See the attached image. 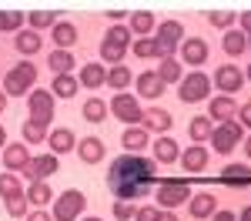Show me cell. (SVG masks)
<instances>
[{"instance_id": "6da1fadb", "label": "cell", "mask_w": 251, "mask_h": 221, "mask_svg": "<svg viewBox=\"0 0 251 221\" xmlns=\"http://www.w3.org/2000/svg\"><path fill=\"white\" fill-rule=\"evenodd\" d=\"M157 184V161L141 154H121L107 171V188L117 201L148 198V191Z\"/></svg>"}, {"instance_id": "7a4b0ae2", "label": "cell", "mask_w": 251, "mask_h": 221, "mask_svg": "<svg viewBox=\"0 0 251 221\" xmlns=\"http://www.w3.org/2000/svg\"><path fill=\"white\" fill-rule=\"evenodd\" d=\"M34 84H37V67H34L30 60H24V64H17V67L7 71V77H3V94H7V98H20V94L34 91Z\"/></svg>"}, {"instance_id": "3957f363", "label": "cell", "mask_w": 251, "mask_h": 221, "mask_svg": "<svg viewBox=\"0 0 251 221\" xmlns=\"http://www.w3.org/2000/svg\"><path fill=\"white\" fill-rule=\"evenodd\" d=\"M184 201H191V184L188 181H177V178L157 181V208L161 211H174Z\"/></svg>"}, {"instance_id": "277c9868", "label": "cell", "mask_w": 251, "mask_h": 221, "mask_svg": "<svg viewBox=\"0 0 251 221\" xmlns=\"http://www.w3.org/2000/svg\"><path fill=\"white\" fill-rule=\"evenodd\" d=\"M84 208H87V195L77 191V188H67L64 195H57L54 215H50V218L54 221H77L80 215H84Z\"/></svg>"}, {"instance_id": "5b68a950", "label": "cell", "mask_w": 251, "mask_h": 221, "mask_svg": "<svg viewBox=\"0 0 251 221\" xmlns=\"http://www.w3.org/2000/svg\"><path fill=\"white\" fill-rule=\"evenodd\" d=\"M208 91H211V77L201 74V71H191L188 77H181L177 98L184 100V104H201V100H208Z\"/></svg>"}, {"instance_id": "8992f818", "label": "cell", "mask_w": 251, "mask_h": 221, "mask_svg": "<svg viewBox=\"0 0 251 221\" xmlns=\"http://www.w3.org/2000/svg\"><path fill=\"white\" fill-rule=\"evenodd\" d=\"M111 114H114L117 121H124L127 127H137L141 124V104H137L134 94H127V91H121V94H114L111 98Z\"/></svg>"}, {"instance_id": "52a82bcc", "label": "cell", "mask_w": 251, "mask_h": 221, "mask_svg": "<svg viewBox=\"0 0 251 221\" xmlns=\"http://www.w3.org/2000/svg\"><path fill=\"white\" fill-rule=\"evenodd\" d=\"M211 144L218 154H231L234 147L241 144V124L238 121H225V124H218L211 131Z\"/></svg>"}, {"instance_id": "ba28073f", "label": "cell", "mask_w": 251, "mask_h": 221, "mask_svg": "<svg viewBox=\"0 0 251 221\" xmlns=\"http://www.w3.org/2000/svg\"><path fill=\"white\" fill-rule=\"evenodd\" d=\"M27 107H30V121H37V124H50V118H54V94L50 91H30L27 94Z\"/></svg>"}, {"instance_id": "9c48e42d", "label": "cell", "mask_w": 251, "mask_h": 221, "mask_svg": "<svg viewBox=\"0 0 251 221\" xmlns=\"http://www.w3.org/2000/svg\"><path fill=\"white\" fill-rule=\"evenodd\" d=\"M27 184H37V181H47L50 174H57V154H40V158H30V164L20 171Z\"/></svg>"}, {"instance_id": "30bf717a", "label": "cell", "mask_w": 251, "mask_h": 221, "mask_svg": "<svg viewBox=\"0 0 251 221\" xmlns=\"http://www.w3.org/2000/svg\"><path fill=\"white\" fill-rule=\"evenodd\" d=\"M214 84H218V91H225V98H231L234 91H241L245 74H241V67H234V64H221V67L214 71Z\"/></svg>"}, {"instance_id": "8fae6325", "label": "cell", "mask_w": 251, "mask_h": 221, "mask_svg": "<svg viewBox=\"0 0 251 221\" xmlns=\"http://www.w3.org/2000/svg\"><path fill=\"white\" fill-rule=\"evenodd\" d=\"M171 124H174V118L164 111V107H151V111H144V114H141V124H137V127L154 131V134H161V138H164V134L171 131Z\"/></svg>"}, {"instance_id": "7c38bea8", "label": "cell", "mask_w": 251, "mask_h": 221, "mask_svg": "<svg viewBox=\"0 0 251 221\" xmlns=\"http://www.w3.org/2000/svg\"><path fill=\"white\" fill-rule=\"evenodd\" d=\"M3 164H7V171H24L27 164H30V147L20 141V144H10L7 141V147H3Z\"/></svg>"}, {"instance_id": "4fadbf2b", "label": "cell", "mask_w": 251, "mask_h": 221, "mask_svg": "<svg viewBox=\"0 0 251 221\" xmlns=\"http://www.w3.org/2000/svg\"><path fill=\"white\" fill-rule=\"evenodd\" d=\"M177 50H181V60H184V64H194V67L208 60V44H204L201 37L181 40V47H177Z\"/></svg>"}, {"instance_id": "5bb4252c", "label": "cell", "mask_w": 251, "mask_h": 221, "mask_svg": "<svg viewBox=\"0 0 251 221\" xmlns=\"http://www.w3.org/2000/svg\"><path fill=\"white\" fill-rule=\"evenodd\" d=\"M188 211H191V218H211L214 211H218V198H214L211 191H201V195H191L188 201Z\"/></svg>"}, {"instance_id": "9a60e30c", "label": "cell", "mask_w": 251, "mask_h": 221, "mask_svg": "<svg viewBox=\"0 0 251 221\" xmlns=\"http://www.w3.org/2000/svg\"><path fill=\"white\" fill-rule=\"evenodd\" d=\"M47 144H50V154H67V151L77 147V138H74L71 127H54V131L47 134Z\"/></svg>"}, {"instance_id": "2e32d148", "label": "cell", "mask_w": 251, "mask_h": 221, "mask_svg": "<svg viewBox=\"0 0 251 221\" xmlns=\"http://www.w3.org/2000/svg\"><path fill=\"white\" fill-rule=\"evenodd\" d=\"M208 118H218L221 124H225V121H234L238 118V104H234V98H225V94L211 98L208 100Z\"/></svg>"}, {"instance_id": "e0dca14e", "label": "cell", "mask_w": 251, "mask_h": 221, "mask_svg": "<svg viewBox=\"0 0 251 221\" xmlns=\"http://www.w3.org/2000/svg\"><path fill=\"white\" fill-rule=\"evenodd\" d=\"M164 87H168V84L157 77L154 71H144V74H137V94H141V98L154 100V98H161V94H164Z\"/></svg>"}, {"instance_id": "ac0fdd59", "label": "cell", "mask_w": 251, "mask_h": 221, "mask_svg": "<svg viewBox=\"0 0 251 221\" xmlns=\"http://www.w3.org/2000/svg\"><path fill=\"white\" fill-rule=\"evenodd\" d=\"M161 44H168V47H181V40H184V27H181V20H161L154 27Z\"/></svg>"}, {"instance_id": "d6986e66", "label": "cell", "mask_w": 251, "mask_h": 221, "mask_svg": "<svg viewBox=\"0 0 251 221\" xmlns=\"http://www.w3.org/2000/svg\"><path fill=\"white\" fill-rule=\"evenodd\" d=\"M177 161H181L184 171H204V168H208V147H204V144H191Z\"/></svg>"}, {"instance_id": "ffe728a7", "label": "cell", "mask_w": 251, "mask_h": 221, "mask_svg": "<svg viewBox=\"0 0 251 221\" xmlns=\"http://www.w3.org/2000/svg\"><path fill=\"white\" fill-rule=\"evenodd\" d=\"M121 147H124V154H141L148 147V131L144 127H127L121 134Z\"/></svg>"}, {"instance_id": "44dd1931", "label": "cell", "mask_w": 251, "mask_h": 221, "mask_svg": "<svg viewBox=\"0 0 251 221\" xmlns=\"http://www.w3.org/2000/svg\"><path fill=\"white\" fill-rule=\"evenodd\" d=\"M221 181H225L228 188H248L251 184V168L248 164H228V168L221 171Z\"/></svg>"}, {"instance_id": "7402d4cb", "label": "cell", "mask_w": 251, "mask_h": 221, "mask_svg": "<svg viewBox=\"0 0 251 221\" xmlns=\"http://www.w3.org/2000/svg\"><path fill=\"white\" fill-rule=\"evenodd\" d=\"M80 84H84L87 91L104 87V84H107V67H104V64H84V67H80Z\"/></svg>"}, {"instance_id": "603a6c76", "label": "cell", "mask_w": 251, "mask_h": 221, "mask_svg": "<svg viewBox=\"0 0 251 221\" xmlns=\"http://www.w3.org/2000/svg\"><path fill=\"white\" fill-rule=\"evenodd\" d=\"M77 154L84 164H97V161L104 158V141L100 138H80L77 141Z\"/></svg>"}, {"instance_id": "cb8c5ba5", "label": "cell", "mask_w": 251, "mask_h": 221, "mask_svg": "<svg viewBox=\"0 0 251 221\" xmlns=\"http://www.w3.org/2000/svg\"><path fill=\"white\" fill-rule=\"evenodd\" d=\"M221 47H225V54H228V57H241V54L248 50V37H245L238 27H231V30H225Z\"/></svg>"}, {"instance_id": "d4e9b609", "label": "cell", "mask_w": 251, "mask_h": 221, "mask_svg": "<svg viewBox=\"0 0 251 221\" xmlns=\"http://www.w3.org/2000/svg\"><path fill=\"white\" fill-rule=\"evenodd\" d=\"M177 158H181V151H177V141H174V138L164 134V138L154 141V161H157V164H174Z\"/></svg>"}, {"instance_id": "484cf974", "label": "cell", "mask_w": 251, "mask_h": 221, "mask_svg": "<svg viewBox=\"0 0 251 221\" xmlns=\"http://www.w3.org/2000/svg\"><path fill=\"white\" fill-rule=\"evenodd\" d=\"M40 34L37 30H17V37H14V47H17V54H24V57H34L40 50Z\"/></svg>"}, {"instance_id": "4316f807", "label": "cell", "mask_w": 251, "mask_h": 221, "mask_svg": "<svg viewBox=\"0 0 251 221\" xmlns=\"http://www.w3.org/2000/svg\"><path fill=\"white\" fill-rule=\"evenodd\" d=\"M74 64H77V60H74L71 50H50V54H47V67H50V74H54V77L71 74V67H74Z\"/></svg>"}, {"instance_id": "83f0119b", "label": "cell", "mask_w": 251, "mask_h": 221, "mask_svg": "<svg viewBox=\"0 0 251 221\" xmlns=\"http://www.w3.org/2000/svg\"><path fill=\"white\" fill-rule=\"evenodd\" d=\"M154 27H157V20H154V14H151V10H134V14H131V27H127V30H131L134 37H148Z\"/></svg>"}, {"instance_id": "f1b7e54d", "label": "cell", "mask_w": 251, "mask_h": 221, "mask_svg": "<svg viewBox=\"0 0 251 221\" xmlns=\"http://www.w3.org/2000/svg\"><path fill=\"white\" fill-rule=\"evenodd\" d=\"M77 27L74 24H67V20H57V27H54V44H57V50H67V47H74L77 44Z\"/></svg>"}, {"instance_id": "f546056e", "label": "cell", "mask_w": 251, "mask_h": 221, "mask_svg": "<svg viewBox=\"0 0 251 221\" xmlns=\"http://www.w3.org/2000/svg\"><path fill=\"white\" fill-rule=\"evenodd\" d=\"M154 74H157L161 80H164V84H181V77H184V71H181V60H177V57L161 60Z\"/></svg>"}, {"instance_id": "4dcf8cb0", "label": "cell", "mask_w": 251, "mask_h": 221, "mask_svg": "<svg viewBox=\"0 0 251 221\" xmlns=\"http://www.w3.org/2000/svg\"><path fill=\"white\" fill-rule=\"evenodd\" d=\"M131 80H134V74H131L124 64H117V67L107 71V87L117 91V94H121V91H127V87H131Z\"/></svg>"}, {"instance_id": "1f68e13d", "label": "cell", "mask_w": 251, "mask_h": 221, "mask_svg": "<svg viewBox=\"0 0 251 221\" xmlns=\"http://www.w3.org/2000/svg\"><path fill=\"white\" fill-rule=\"evenodd\" d=\"M211 131H214V121L211 118H194L191 127H188V134H191L194 144H204V141H211Z\"/></svg>"}, {"instance_id": "d6a6232c", "label": "cell", "mask_w": 251, "mask_h": 221, "mask_svg": "<svg viewBox=\"0 0 251 221\" xmlns=\"http://www.w3.org/2000/svg\"><path fill=\"white\" fill-rule=\"evenodd\" d=\"M77 77L74 74H60V77H54V87H50V94L54 98H74L77 94Z\"/></svg>"}, {"instance_id": "836d02e7", "label": "cell", "mask_w": 251, "mask_h": 221, "mask_svg": "<svg viewBox=\"0 0 251 221\" xmlns=\"http://www.w3.org/2000/svg\"><path fill=\"white\" fill-rule=\"evenodd\" d=\"M124 54H127V47H121V44H114V40H100V60L104 64H111V67H117L121 60H124Z\"/></svg>"}, {"instance_id": "e575fe53", "label": "cell", "mask_w": 251, "mask_h": 221, "mask_svg": "<svg viewBox=\"0 0 251 221\" xmlns=\"http://www.w3.org/2000/svg\"><path fill=\"white\" fill-rule=\"evenodd\" d=\"M54 198V191L47 188V181H37V184H27V201L34 204V208H44L47 201Z\"/></svg>"}, {"instance_id": "d590c367", "label": "cell", "mask_w": 251, "mask_h": 221, "mask_svg": "<svg viewBox=\"0 0 251 221\" xmlns=\"http://www.w3.org/2000/svg\"><path fill=\"white\" fill-rule=\"evenodd\" d=\"M84 118L91 121V124H100V121L107 118V104L100 98H87L84 100Z\"/></svg>"}, {"instance_id": "8d00e7d4", "label": "cell", "mask_w": 251, "mask_h": 221, "mask_svg": "<svg viewBox=\"0 0 251 221\" xmlns=\"http://www.w3.org/2000/svg\"><path fill=\"white\" fill-rule=\"evenodd\" d=\"M20 134H24V144H40V141H47V127L27 118V121H24V131H20Z\"/></svg>"}, {"instance_id": "74e56055", "label": "cell", "mask_w": 251, "mask_h": 221, "mask_svg": "<svg viewBox=\"0 0 251 221\" xmlns=\"http://www.w3.org/2000/svg\"><path fill=\"white\" fill-rule=\"evenodd\" d=\"M57 14H60V10H30V30L57 27Z\"/></svg>"}, {"instance_id": "f35d334b", "label": "cell", "mask_w": 251, "mask_h": 221, "mask_svg": "<svg viewBox=\"0 0 251 221\" xmlns=\"http://www.w3.org/2000/svg\"><path fill=\"white\" fill-rule=\"evenodd\" d=\"M234 20H238V14L234 10H208V24L211 27H221V30H231Z\"/></svg>"}, {"instance_id": "ab89813d", "label": "cell", "mask_w": 251, "mask_h": 221, "mask_svg": "<svg viewBox=\"0 0 251 221\" xmlns=\"http://www.w3.org/2000/svg\"><path fill=\"white\" fill-rule=\"evenodd\" d=\"M14 195H24V184H20L17 174H0V198H14Z\"/></svg>"}, {"instance_id": "60d3db41", "label": "cell", "mask_w": 251, "mask_h": 221, "mask_svg": "<svg viewBox=\"0 0 251 221\" xmlns=\"http://www.w3.org/2000/svg\"><path fill=\"white\" fill-rule=\"evenodd\" d=\"M27 204H30L27 195H14V198H7V211H10L14 218H24V215H27Z\"/></svg>"}, {"instance_id": "b9f144b4", "label": "cell", "mask_w": 251, "mask_h": 221, "mask_svg": "<svg viewBox=\"0 0 251 221\" xmlns=\"http://www.w3.org/2000/svg\"><path fill=\"white\" fill-rule=\"evenodd\" d=\"M134 54L137 57H154V37H134Z\"/></svg>"}, {"instance_id": "7bdbcfd3", "label": "cell", "mask_w": 251, "mask_h": 221, "mask_svg": "<svg viewBox=\"0 0 251 221\" xmlns=\"http://www.w3.org/2000/svg\"><path fill=\"white\" fill-rule=\"evenodd\" d=\"M107 40H114V44H121V47H131V30L117 24V27H111V30H107Z\"/></svg>"}, {"instance_id": "ee69618b", "label": "cell", "mask_w": 251, "mask_h": 221, "mask_svg": "<svg viewBox=\"0 0 251 221\" xmlns=\"http://www.w3.org/2000/svg\"><path fill=\"white\" fill-rule=\"evenodd\" d=\"M134 211H137V208L131 204V201H117V204H114V218L117 221H131V218H134Z\"/></svg>"}, {"instance_id": "f6af8a7d", "label": "cell", "mask_w": 251, "mask_h": 221, "mask_svg": "<svg viewBox=\"0 0 251 221\" xmlns=\"http://www.w3.org/2000/svg\"><path fill=\"white\" fill-rule=\"evenodd\" d=\"M157 215H161L157 204H144V208H137V211H134V221H157Z\"/></svg>"}, {"instance_id": "bcb514c9", "label": "cell", "mask_w": 251, "mask_h": 221, "mask_svg": "<svg viewBox=\"0 0 251 221\" xmlns=\"http://www.w3.org/2000/svg\"><path fill=\"white\" fill-rule=\"evenodd\" d=\"M20 24H24V14L20 10H7V30H20Z\"/></svg>"}, {"instance_id": "7dc6e473", "label": "cell", "mask_w": 251, "mask_h": 221, "mask_svg": "<svg viewBox=\"0 0 251 221\" xmlns=\"http://www.w3.org/2000/svg\"><path fill=\"white\" fill-rule=\"evenodd\" d=\"M238 118H241L245 127H251V104H241V107H238Z\"/></svg>"}, {"instance_id": "c3c4849f", "label": "cell", "mask_w": 251, "mask_h": 221, "mask_svg": "<svg viewBox=\"0 0 251 221\" xmlns=\"http://www.w3.org/2000/svg\"><path fill=\"white\" fill-rule=\"evenodd\" d=\"M238 20H241V34L248 37V34H251V10H245V14H241Z\"/></svg>"}, {"instance_id": "681fc988", "label": "cell", "mask_w": 251, "mask_h": 221, "mask_svg": "<svg viewBox=\"0 0 251 221\" xmlns=\"http://www.w3.org/2000/svg\"><path fill=\"white\" fill-rule=\"evenodd\" d=\"M211 221H238V215H234V211H214Z\"/></svg>"}, {"instance_id": "f907efd6", "label": "cell", "mask_w": 251, "mask_h": 221, "mask_svg": "<svg viewBox=\"0 0 251 221\" xmlns=\"http://www.w3.org/2000/svg\"><path fill=\"white\" fill-rule=\"evenodd\" d=\"M27 221H54V218H50L47 211H40V208H37V211H30V215H27Z\"/></svg>"}, {"instance_id": "816d5d0a", "label": "cell", "mask_w": 251, "mask_h": 221, "mask_svg": "<svg viewBox=\"0 0 251 221\" xmlns=\"http://www.w3.org/2000/svg\"><path fill=\"white\" fill-rule=\"evenodd\" d=\"M124 14H127L124 7H111V10H107V17H111V20H121V17H124Z\"/></svg>"}, {"instance_id": "f5cc1de1", "label": "cell", "mask_w": 251, "mask_h": 221, "mask_svg": "<svg viewBox=\"0 0 251 221\" xmlns=\"http://www.w3.org/2000/svg\"><path fill=\"white\" fill-rule=\"evenodd\" d=\"M157 221H177V215H174V211H161V215H157Z\"/></svg>"}, {"instance_id": "db71d44e", "label": "cell", "mask_w": 251, "mask_h": 221, "mask_svg": "<svg viewBox=\"0 0 251 221\" xmlns=\"http://www.w3.org/2000/svg\"><path fill=\"white\" fill-rule=\"evenodd\" d=\"M0 30H7V10H0Z\"/></svg>"}, {"instance_id": "11a10c76", "label": "cell", "mask_w": 251, "mask_h": 221, "mask_svg": "<svg viewBox=\"0 0 251 221\" xmlns=\"http://www.w3.org/2000/svg\"><path fill=\"white\" fill-rule=\"evenodd\" d=\"M3 111H7V94L0 91V114H3Z\"/></svg>"}, {"instance_id": "9f6ffc18", "label": "cell", "mask_w": 251, "mask_h": 221, "mask_svg": "<svg viewBox=\"0 0 251 221\" xmlns=\"http://www.w3.org/2000/svg\"><path fill=\"white\" fill-rule=\"evenodd\" d=\"M238 221H251V208H245V211H241V218Z\"/></svg>"}, {"instance_id": "6f0895ef", "label": "cell", "mask_w": 251, "mask_h": 221, "mask_svg": "<svg viewBox=\"0 0 251 221\" xmlns=\"http://www.w3.org/2000/svg\"><path fill=\"white\" fill-rule=\"evenodd\" d=\"M245 154L251 158V138H245Z\"/></svg>"}, {"instance_id": "680465c9", "label": "cell", "mask_w": 251, "mask_h": 221, "mask_svg": "<svg viewBox=\"0 0 251 221\" xmlns=\"http://www.w3.org/2000/svg\"><path fill=\"white\" fill-rule=\"evenodd\" d=\"M0 144H7V131H3V124H0Z\"/></svg>"}, {"instance_id": "91938a15", "label": "cell", "mask_w": 251, "mask_h": 221, "mask_svg": "<svg viewBox=\"0 0 251 221\" xmlns=\"http://www.w3.org/2000/svg\"><path fill=\"white\" fill-rule=\"evenodd\" d=\"M80 221H100V218H97V215H87V218H80Z\"/></svg>"}, {"instance_id": "94428289", "label": "cell", "mask_w": 251, "mask_h": 221, "mask_svg": "<svg viewBox=\"0 0 251 221\" xmlns=\"http://www.w3.org/2000/svg\"><path fill=\"white\" fill-rule=\"evenodd\" d=\"M245 77H248V80H251V64H248V74H245Z\"/></svg>"}, {"instance_id": "6125c7cd", "label": "cell", "mask_w": 251, "mask_h": 221, "mask_svg": "<svg viewBox=\"0 0 251 221\" xmlns=\"http://www.w3.org/2000/svg\"><path fill=\"white\" fill-rule=\"evenodd\" d=\"M248 47H251V34H248Z\"/></svg>"}]
</instances>
